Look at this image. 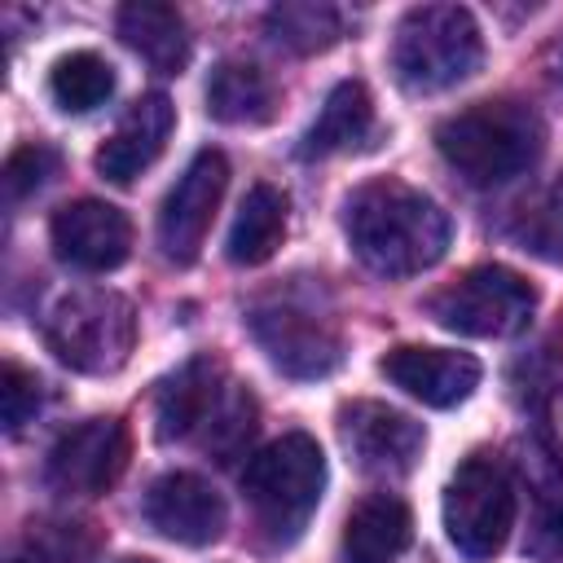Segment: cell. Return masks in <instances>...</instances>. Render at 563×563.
I'll return each instance as SVG.
<instances>
[{
	"label": "cell",
	"instance_id": "1",
	"mask_svg": "<svg viewBox=\"0 0 563 563\" xmlns=\"http://www.w3.org/2000/svg\"><path fill=\"white\" fill-rule=\"evenodd\" d=\"M343 233L352 255L378 277H413L444 260L453 224L435 198L405 180H369L343 202Z\"/></svg>",
	"mask_w": 563,
	"mask_h": 563
},
{
	"label": "cell",
	"instance_id": "2",
	"mask_svg": "<svg viewBox=\"0 0 563 563\" xmlns=\"http://www.w3.org/2000/svg\"><path fill=\"white\" fill-rule=\"evenodd\" d=\"M541 119L519 101H479L435 128L440 158L466 185H501L541 154Z\"/></svg>",
	"mask_w": 563,
	"mask_h": 563
},
{
	"label": "cell",
	"instance_id": "3",
	"mask_svg": "<svg viewBox=\"0 0 563 563\" xmlns=\"http://www.w3.org/2000/svg\"><path fill=\"white\" fill-rule=\"evenodd\" d=\"M242 493L255 510V523L268 532V541L290 545L308 528V519L325 493L321 444L303 431H290V435L264 444L242 471Z\"/></svg>",
	"mask_w": 563,
	"mask_h": 563
},
{
	"label": "cell",
	"instance_id": "4",
	"mask_svg": "<svg viewBox=\"0 0 563 563\" xmlns=\"http://www.w3.org/2000/svg\"><path fill=\"white\" fill-rule=\"evenodd\" d=\"M484 62V35L462 4H418L391 40V70L409 92H444L471 79Z\"/></svg>",
	"mask_w": 563,
	"mask_h": 563
},
{
	"label": "cell",
	"instance_id": "5",
	"mask_svg": "<svg viewBox=\"0 0 563 563\" xmlns=\"http://www.w3.org/2000/svg\"><path fill=\"white\" fill-rule=\"evenodd\" d=\"M44 343L79 374H114L136 343V312L119 290L79 286L66 290L44 317Z\"/></svg>",
	"mask_w": 563,
	"mask_h": 563
},
{
	"label": "cell",
	"instance_id": "6",
	"mask_svg": "<svg viewBox=\"0 0 563 563\" xmlns=\"http://www.w3.org/2000/svg\"><path fill=\"white\" fill-rule=\"evenodd\" d=\"M532 308H537V290L528 286V277H519L506 264H479L427 299L435 325L471 339L519 334L532 321Z\"/></svg>",
	"mask_w": 563,
	"mask_h": 563
},
{
	"label": "cell",
	"instance_id": "7",
	"mask_svg": "<svg viewBox=\"0 0 563 563\" xmlns=\"http://www.w3.org/2000/svg\"><path fill=\"white\" fill-rule=\"evenodd\" d=\"M515 523V484L506 466L488 453L466 457L444 488V532L453 550L471 563L493 559Z\"/></svg>",
	"mask_w": 563,
	"mask_h": 563
},
{
	"label": "cell",
	"instance_id": "8",
	"mask_svg": "<svg viewBox=\"0 0 563 563\" xmlns=\"http://www.w3.org/2000/svg\"><path fill=\"white\" fill-rule=\"evenodd\" d=\"M246 330H251L255 347L273 361V369H282L286 378H325L343 361L339 330L325 317H317L290 299L255 303L246 312Z\"/></svg>",
	"mask_w": 563,
	"mask_h": 563
},
{
	"label": "cell",
	"instance_id": "9",
	"mask_svg": "<svg viewBox=\"0 0 563 563\" xmlns=\"http://www.w3.org/2000/svg\"><path fill=\"white\" fill-rule=\"evenodd\" d=\"M224 189H229V158L220 150H198L189 167L176 176V185L167 189L158 211V246L167 260L189 264L202 251Z\"/></svg>",
	"mask_w": 563,
	"mask_h": 563
},
{
	"label": "cell",
	"instance_id": "10",
	"mask_svg": "<svg viewBox=\"0 0 563 563\" xmlns=\"http://www.w3.org/2000/svg\"><path fill=\"white\" fill-rule=\"evenodd\" d=\"M128 466V431L119 418H88L70 427L44 462V479L62 497H101Z\"/></svg>",
	"mask_w": 563,
	"mask_h": 563
},
{
	"label": "cell",
	"instance_id": "11",
	"mask_svg": "<svg viewBox=\"0 0 563 563\" xmlns=\"http://www.w3.org/2000/svg\"><path fill=\"white\" fill-rule=\"evenodd\" d=\"M339 440L352 453V462L365 475H383V479H400L418 466L422 457V427L378 400H352L339 409Z\"/></svg>",
	"mask_w": 563,
	"mask_h": 563
},
{
	"label": "cell",
	"instance_id": "12",
	"mask_svg": "<svg viewBox=\"0 0 563 563\" xmlns=\"http://www.w3.org/2000/svg\"><path fill=\"white\" fill-rule=\"evenodd\" d=\"M48 238H53L57 260H66L70 268L110 273L132 251V220L101 198H79V202L57 207Z\"/></svg>",
	"mask_w": 563,
	"mask_h": 563
},
{
	"label": "cell",
	"instance_id": "13",
	"mask_svg": "<svg viewBox=\"0 0 563 563\" xmlns=\"http://www.w3.org/2000/svg\"><path fill=\"white\" fill-rule=\"evenodd\" d=\"M224 497L194 471H167L145 493V523L176 545H211L224 532Z\"/></svg>",
	"mask_w": 563,
	"mask_h": 563
},
{
	"label": "cell",
	"instance_id": "14",
	"mask_svg": "<svg viewBox=\"0 0 563 563\" xmlns=\"http://www.w3.org/2000/svg\"><path fill=\"white\" fill-rule=\"evenodd\" d=\"M383 378L409 391L413 400L431 409H453L479 387V361L471 352H449V347H418L400 343L378 361Z\"/></svg>",
	"mask_w": 563,
	"mask_h": 563
},
{
	"label": "cell",
	"instance_id": "15",
	"mask_svg": "<svg viewBox=\"0 0 563 563\" xmlns=\"http://www.w3.org/2000/svg\"><path fill=\"white\" fill-rule=\"evenodd\" d=\"M176 128V106L163 92H145L141 101L128 106V114L119 119V128L106 136V145L97 150V172L110 185H132L167 145Z\"/></svg>",
	"mask_w": 563,
	"mask_h": 563
},
{
	"label": "cell",
	"instance_id": "16",
	"mask_svg": "<svg viewBox=\"0 0 563 563\" xmlns=\"http://www.w3.org/2000/svg\"><path fill=\"white\" fill-rule=\"evenodd\" d=\"M229 378H224V365L216 356H194L185 361L163 387H158V400H154V431L163 444L172 440H185L194 431H207V422L216 418V409L224 405L229 396Z\"/></svg>",
	"mask_w": 563,
	"mask_h": 563
},
{
	"label": "cell",
	"instance_id": "17",
	"mask_svg": "<svg viewBox=\"0 0 563 563\" xmlns=\"http://www.w3.org/2000/svg\"><path fill=\"white\" fill-rule=\"evenodd\" d=\"M413 515L391 493H369L343 523V559L347 563H396L409 550Z\"/></svg>",
	"mask_w": 563,
	"mask_h": 563
},
{
	"label": "cell",
	"instance_id": "18",
	"mask_svg": "<svg viewBox=\"0 0 563 563\" xmlns=\"http://www.w3.org/2000/svg\"><path fill=\"white\" fill-rule=\"evenodd\" d=\"M119 40L145 57L158 75H180L185 62H189V31H185V18L172 9V4H158V0H132L119 9Z\"/></svg>",
	"mask_w": 563,
	"mask_h": 563
},
{
	"label": "cell",
	"instance_id": "19",
	"mask_svg": "<svg viewBox=\"0 0 563 563\" xmlns=\"http://www.w3.org/2000/svg\"><path fill=\"white\" fill-rule=\"evenodd\" d=\"M374 132V101L369 88L361 79H339L325 101L321 114L312 119V128L299 141V158H330L339 150H356L365 136Z\"/></svg>",
	"mask_w": 563,
	"mask_h": 563
},
{
	"label": "cell",
	"instance_id": "20",
	"mask_svg": "<svg viewBox=\"0 0 563 563\" xmlns=\"http://www.w3.org/2000/svg\"><path fill=\"white\" fill-rule=\"evenodd\" d=\"M282 238H286V194L277 185L260 180L238 202V216H233L224 255L233 264H242V268H255V264L273 260V251L282 246Z\"/></svg>",
	"mask_w": 563,
	"mask_h": 563
},
{
	"label": "cell",
	"instance_id": "21",
	"mask_svg": "<svg viewBox=\"0 0 563 563\" xmlns=\"http://www.w3.org/2000/svg\"><path fill=\"white\" fill-rule=\"evenodd\" d=\"M277 110V92L268 75L251 62H220L207 79V114L233 128L268 123Z\"/></svg>",
	"mask_w": 563,
	"mask_h": 563
},
{
	"label": "cell",
	"instance_id": "22",
	"mask_svg": "<svg viewBox=\"0 0 563 563\" xmlns=\"http://www.w3.org/2000/svg\"><path fill=\"white\" fill-rule=\"evenodd\" d=\"M48 92L53 101L66 110V114H84V110H97L110 92H114V66L101 57V53H66L53 62L48 70Z\"/></svg>",
	"mask_w": 563,
	"mask_h": 563
},
{
	"label": "cell",
	"instance_id": "23",
	"mask_svg": "<svg viewBox=\"0 0 563 563\" xmlns=\"http://www.w3.org/2000/svg\"><path fill=\"white\" fill-rule=\"evenodd\" d=\"M268 35L290 48V53H325L339 35H343V22L330 4H317V0H286V4H273L268 18H264Z\"/></svg>",
	"mask_w": 563,
	"mask_h": 563
},
{
	"label": "cell",
	"instance_id": "24",
	"mask_svg": "<svg viewBox=\"0 0 563 563\" xmlns=\"http://www.w3.org/2000/svg\"><path fill=\"white\" fill-rule=\"evenodd\" d=\"M510 233L523 251L563 264V176H554L532 202H523Z\"/></svg>",
	"mask_w": 563,
	"mask_h": 563
},
{
	"label": "cell",
	"instance_id": "25",
	"mask_svg": "<svg viewBox=\"0 0 563 563\" xmlns=\"http://www.w3.org/2000/svg\"><path fill=\"white\" fill-rule=\"evenodd\" d=\"M251 431H255V400H251L246 387L233 383L229 396H224V405H220L216 418L207 422L202 444H207L211 453H220V457H233V453L251 440Z\"/></svg>",
	"mask_w": 563,
	"mask_h": 563
},
{
	"label": "cell",
	"instance_id": "26",
	"mask_svg": "<svg viewBox=\"0 0 563 563\" xmlns=\"http://www.w3.org/2000/svg\"><path fill=\"white\" fill-rule=\"evenodd\" d=\"M40 409V378L31 369H22L18 361H4L0 369V418H4V431L18 435Z\"/></svg>",
	"mask_w": 563,
	"mask_h": 563
},
{
	"label": "cell",
	"instance_id": "27",
	"mask_svg": "<svg viewBox=\"0 0 563 563\" xmlns=\"http://www.w3.org/2000/svg\"><path fill=\"white\" fill-rule=\"evenodd\" d=\"M57 172V154L48 145H22L4 158V194L9 202H22L26 194H35L48 176Z\"/></svg>",
	"mask_w": 563,
	"mask_h": 563
},
{
	"label": "cell",
	"instance_id": "28",
	"mask_svg": "<svg viewBox=\"0 0 563 563\" xmlns=\"http://www.w3.org/2000/svg\"><path fill=\"white\" fill-rule=\"evenodd\" d=\"M523 550H528L532 563H563V488L541 497Z\"/></svg>",
	"mask_w": 563,
	"mask_h": 563
},
{
	"label": "cell",
	"instance_id": "29",
	"mask_svg": "<svg viewBox=\"0 0 563 563\" xmlns=\"http://www.w3.org/2000/svg\"><path fill=\"white\" fill-rule=\"evenodd\" d=\"M84 523H48V528H35L31 532V559L40 563H75L79 550H75V537H79Z\"/></svg>",
	"mask_w": 563,
	"mask_h": 563
},
{
	"label": "cell",
	"instance_id": "30",
	"mask_svg": "<svg viewBox=\"0 0 563 563\" xmlns=\"http://www.w3.org/2000/svg\"><path fill=\"white\" fill-rule=\"evenodd\" d=\"M119 563H150V559H119Z\"/></svg>",
	"mask_w": 563,
	"mask_h": 563
}]
</instances>
